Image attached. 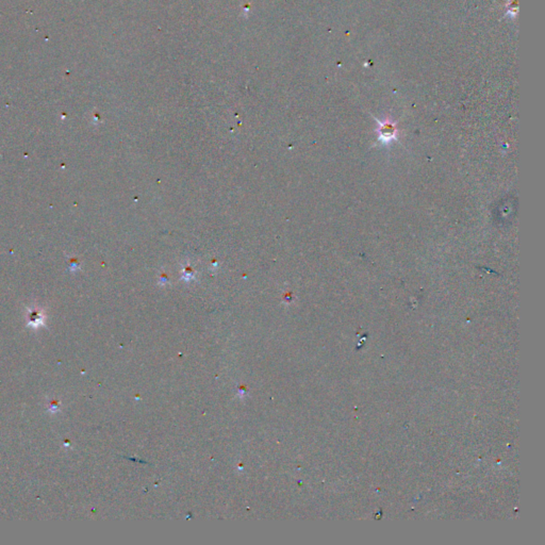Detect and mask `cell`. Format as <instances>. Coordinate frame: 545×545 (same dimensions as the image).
Listing matches in <instances>:
<instances>
[{
    "instance_id": "1",
    "label": "cell",
    "mask_w": 545,
    "mask_h": 545,
    "mask_svg": "<svg viewBox=\"0 0 545 545\" xmlns=\"http://www.w3.org/2000/svg\"><path fill=\"white\" fill-rule=\"evenodd\" d=\"M378 133H379V138H380L382 142L387 143V142H391L392 140L395 139L396 129H395L394 125L391 124V123H380Z\"/></svg>"
}]
</instances>
